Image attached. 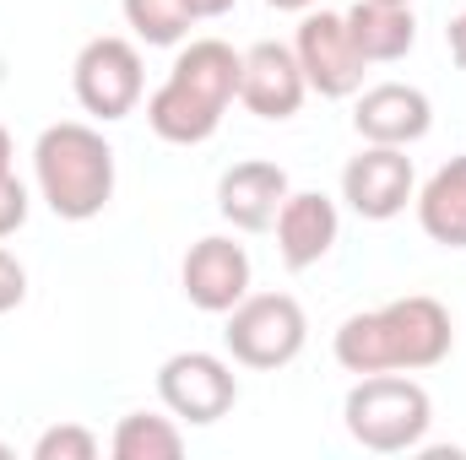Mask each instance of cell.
I'll return each instance as SVG.
<instances>
[{"label": "cell", "mask_w": 466, "mask_h": 460, "mask_svg": "<svg viewBox=\"0 0 466 460\" xmlns=\"http://www.w3.org/2000/svg\"><path fill=\"white\" fill-rule=\"evenodd\" d=\"M456 346V325H451V309L429 293H407V298H390L369 315H348L337 325V363L348 374H423V368H440Z\"/></svg>", "instance_id": "obj_1"}, {"label": "cell", "mask_w": 466, "mask_h": 460, "mask_svg": "<svg viewBox=\"0 0 466 460\" xmlns=\"http://www.w3.org/2000/svg\"><path fill=\"white\" fill-rule=\"evenodd\" d=\"M33 179L60 223H93L115 201V146L82 119H60L33 141Z\"/></svg>", "instance_id": "obj_2"}, {"label": "cell", "mask_w": 466, "mask_h": 460, "mask_svg": "<svg viewBox=\"0 0 466 460\" xmlns=\"http://www.w3.org/2000/svg\"><path fill=\"white\" fill-rule=\"evenodd\" d=\"M348 434L374 450V455H407L423 445L429 423H434V401L412 374H363L342 401Z\"/></svg>", "instance_id": "obj_3"}, {"label": "cell", "mask_w": 466, "mask_h": 460, "mask_svg": "<svg viewBox=\"0 0 466 460\" xmlns=\"http://www.w3.org/2000/svg\"><path fill=\"white\" fill-rule=\"evenodd\" d=\"M309 342L304 304L293 293H244L228 309L223 346L244 368H288Z\"/></svg>", "instance_id": "obj_4"}, {"label": "cell", "mask_w": 466, "mask_h": 460, "mask_svg": "<svg viewBox=\"0 0 466 460\" xmlns=\"http://www.w3.org/2000/svg\"><path fill=\"white\" fill-rule=\"evenodd\" d=\"M71 87H76V104L93 119H125L136 115L141 93H147V71H141V49L119 33L104 38H87L76 65H71Z\"/></svg>", "instance_id": "obj_5"}, {"label": "cell", "mask_w": 466, "mask_h": 460, "mask_svg": "<svg viewBox=\"0 0 466 460\" xmlns=\"http://www.w3.org/2000/svg\"><path fill=\"white\" fill-rule=\"evenodd\" d=\"M157 395H163V406H168L179 423L212 428V423H223L233 412L238 379H233V368L218 352H174V357H163V368H157Z\"/></svg>", "instance_id": "obj_6"}, {"label": "cell", "mask_w": 466, "mask_h": 460, "mask_svg": "<svg viewBox=\"0 0 466 460\" xmlns=\"http://www.w3.org/2000/svg\"><path fill=\"white\" fill-rule=\"evenodd\" d=\"M293 55H299V71H304L309 93H320V98H352L363 87L369 60L358 55L342 11H304Z\"/></svg>", "instance_id": "obj_7"}, {"label": "cell", "mask_w": 466, "mask_h": 460, "mask_svg": "<svg viewBox=\"0 0 466 460\" xmlns=\"http://www.w3.org/2000/svg\"><path fill=\"white\" fill-rule=\"evenodd\" d=\"M418 195V174H412V157L407 146H369L348 157L342 168V201L363 223H390L407 212V201Z\"/></svg>", "instance_id": "obj_8"}, {"label": "cell", "mask_w": 466, "mask_h": 460, "mask_svg": "<svg viewBox=\"0 0 466 460\" xmlns=\"http://www.w3.org/2000/svg\"><path fill=\"white\" fill-rule=\"evenodd\" d=\"M179 287L201 315H228L233 304L249 293V255L244 244H233L223 233L196 238L185 265H179Z\"/></svg>", "instance_id": "obj_9"}, {"label": "cell", "mask_w": 466, "mask_h": 460, "mask_svg": "<svg viewBox=\"0 0 466 460\" xmlns=\"http://www.w3.org/2000/svg\"><path fill=\"white\" fill-rule=\"evenodd\" d=\"M304 71H299V55L288 44H255L244 49V71H238V104L255 119H293L304 109Z\"/></svg>", "instance_id": "obj_10"}, {"label": "cell", "mask_w": 466, "mask_h": 460, "mask_svg": "<svg viewBox=\"0 0 466 460\" xmlns=\"http://www.w3.org/2000/svg\"><path fill=\"white\" fill-rule=\"evenodd\" d=\"M277 255L288 271H309L320 265L331 249H337V233H342V212L331 195L320 190H288V201L277 206Z\"/></svg>", "instance_id": "obj_11"}, {"label": "cell", "mask_w": 466, "mask_h": 460, "mask_svg": "<svg viewBox=\"0 0 466 460\" xmlns=\"http://www.w3.org/2000/svg\"><path fill=\"white\" fill-rule=\"evenodd\" d=\"M429 125H434L429 93L423 87H407V82H380L352 109V130L369 146H412V141L429 135Z\"/></svg>", "instance_id": "obj_12"}, {"label": "cell", "mask_w": 466, "mask_h": 460, "mask_svg": "<svg viewBox=\"0 0 466 460\" xmlns=\"http://www.w3.org/2000/svg\"><path fill=\"white\" fill-rule=\"evenodd\" d=\"M288 201V174L277 163H233L228 174L218 179V212L228 217L238 233H260L277 223V206Z\"/></svg>", "instance_id": "obj_13"}, {"label": "cell", "mask_w": 466, "mask_h": 460, "mask_svg": "<svg viewBox=\"0 0 466 460\" xmlns=\"http://www.w3.org/2000/svg\"><path fill=\"white\" fill-rule=\"evenodd\" d=\"M348 16V33L352 44H358V55L369 60V65H390V60H401V55H412V44H418V16H412V5H385V0H358Z\"/></svg>", "instance_id": "obj_14"}, {"label": "cell", "mask_w": 466, "mask_h": 460, "mask_svg": "<svg viewBox=\"0 0 466 460\" xmlns=\"http://www.w3.org/2000/svg\"><path fill=\"white\" fill-rule=\"evenodd\" d=\"M418 201V228L445 249H466V152H456L434 179L412 195Z\"/></svg>", "instance_id": "obj_15"}, {"label": "cell", "mask_w": 466, "mask_h": 460, "mask_svg": "<svg viewBox=\"0 0 466 460\" xmlns=\"http://www.w3.org/2000/svg\"><path fill=\"white\" fill-rule=\"evenodd\" d=\"M109 450H115V460H179L185 455V428L174 412L168 417L163 412H125Z\"/></svg>", "instance_id": "obj_16"}, {"label": "cell", "mask_w": 466, "mask_h": 460, "mask_svg": "<svg viewBox=\"0 0 466 460\" xmlns=\"http://www.w3.org/2000/svg\"><path fill=\"white\" fill-rule=\"evenodd\" d=\"M130 33L147 44V49H174L185 33H190V5L185 0H119Z\"/></svg>", "instance_id": "obj_17"}, {"label": "cell", "mask_w": 466, "mask_h": 460, "mask_svg": "<svg viewBox=\"0 0 466 460\" xmlns=\"http://www.w3.org/2000/svg\"><path fill=\"white\" fill-rule=\"evenodd\" d=\"M98 455V434L82 423H55L33 439V460H93Z\"/></svg>", "instance_id": "obj_18"}, {"label": "cell", "mask_w": 466, "mask_h": 460, "mask_svg": "<svg viewBox=\"0 0 466 460\" xmlns=\"http://www.w3.org/2000/svg\"><path fill=\"white\" fill-rule=\"evenodd\" d=\"M22 223H27V190H22V179L5 168V174H0V238H11Z\"/></svg>", "instance_id": "obj_19"}, {"label": "cell", "mask_w": 466, "mask_h": 460, "mask_svg": "<svg viewBox=\"0 0 466 460\" xmlns=\"http://www.w3.org/2000/svg\"><path fill=\"white\" fill-rule=\"evenodd\" d=\"M22 298H27V271H22V260L0 244V315L22 309Z\"/></svg>", "instance_id": "obj_20"}, {"label": "cell", "mask_w": 466, "mask_h": 460, "mask_svg": "<svg viewBox=\"0 0 466 460\" xmlns=\"http://www.w3.org/2000/svg\"><path fill=\"white\" fill-rule=\"evenodd\" d=\"M445 44H451V60L466 71V11L451 22V27H445Z\"/></svg>", "instance_id": "obj_21"}, {"label": "cell", "mask_w": 466, "mask_h": 460, "mask_svg": "<svg viewBox=\"0 0 466 460\" xmlns=\"http://www.w3.org/2000/svg\"><path fill=\"white\" fill-rule=\"evenodd\" d=\"M185 5H190L196 22H212V16H228L233 11V0H185Z\"/></svg>", "instance_id": "obj_22"}, {"label": "cell", "mask_w": 466, "mask_h": 460, "mask_svg": "<svg viewBox=\"0 0 466 460\" xmlns=\"http://www.w3.org/2000/svg\"><path fill=\"white\" fill-rule=\"evenodd\" d=\"M266 5H271V11H315L320 0H266Z\"/></svg>", "instance_id": "obj_23"}, {"label": "cell", "mask_w": 466, "mask_h": 460, "mask_svg": "<svg viewBox=\"0 0 466 460\" xmlns=\"http://www.w3.org/2000/svg\"><path fill=\"white\" fill-rule=\"evenodd\" d=\"M5 168H11V130L0 125V174H5Z\"/></svg>", "instance_id": "obj_24"}, {"label": "cell", "mask_w": 466, "mask_h": 460, "mask_svg": "<svg viewBox=\"0 0 466 460\" xmlns=\"http://www.w3.org/2000/svg\"><path fill=\"white\" fill-rule=\"evenodd\" d=\"M385 5H412V0H385Z\"/></svg>", "instance_id": "obj_25"}, {"label": "cell", "mask_w": 466, "mask_h": 460, "mask_svg": "<svg viewBox=\"0 0 466 460\" xmlns=\"http://www.w3.org/2000/svg\"><path fill=\"white\" fill-rule=\"evenodd\" d=\"M5 455H11V445H0V460H5Z\"/></svg>", "instance_id": "obj_26"}]
</instances>
